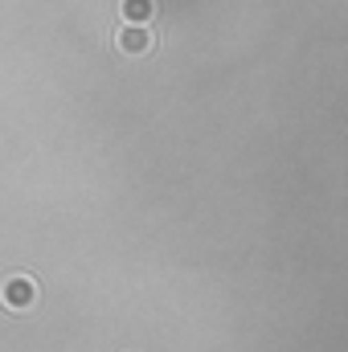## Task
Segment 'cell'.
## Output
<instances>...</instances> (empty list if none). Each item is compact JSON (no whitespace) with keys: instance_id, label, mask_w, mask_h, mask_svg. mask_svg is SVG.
<instances>
[{"instance_id":"3957f363","label":"cell","mask_w":348,"mask_h":352,"mask_svg":"<svg viewBox=\"0 0 348 352\" xmlns=\"http://www.w3.org/2000/svg\"><path fill=\"white\" fill-rule=\"evenodd\" d=\"M119 12L127 25H148L156 16V0H119Z\"/></svg>"},{"instance_id":"6da1fadb","label":"cell","mask_w":348,"mask_h":352,"mask_svg":"<svg viewBox=\"0 0 348 352\" xmlns=\"http://www.w3.org/2000/svg\"><path fill=\"white\" fill-rule=\"evenodd\" d=\"M0 303H4L8 311H29V307L37 303V283H33L29 274L4 278V283H0Z\"/></svg>"},{"instance_id":"7a4b0ae2","label":"cell","mask_w":348,"mask_h":352,"mask_svg":"<svg viewBox=\"0 0 348 352\" xmlns=\"http://www.w3.org/2000/svg\"><path fill=\"white\" fill-rule=\"evenodd\" d=\"M115 45H119L123 54H131V58H144V54H152V50H156V37H152L144 25H127V29L115 37Z\"/></svg>"},{"instance_id":"277c9868","label":"cell","mask_w":348,"mask_h":352,"mask_svg":"<svg viewBox=\"0 0 348 352\" xmlns=\"http://www.w3.org/2000/svg\"><path fill=\"white\" fill-rule=\"evenodd\" d=\"M127 352H140V349H127Z\"/></svg>"}]
</instances>
